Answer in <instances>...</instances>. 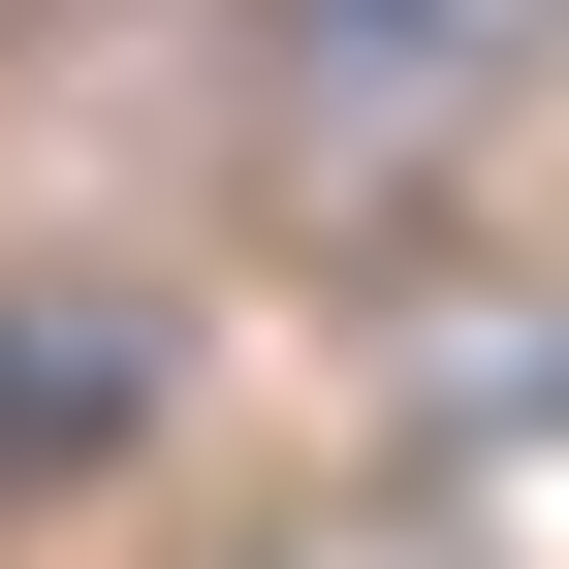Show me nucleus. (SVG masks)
<instances>
[{
  "mask_svg": "<svg viewBox=\"0 0 569 569\" xmlns=\"http://www.w3.org/2000/svg\"><path fill=\"white\" fill-rule=\"evenodd\" d=\"M538 32L569 0H253V96L317 127V159H443V127L538 96Z\"/></svg>",
  "mask_w": 569,
  "mask_h": 569,
  "instance_id": "obj_1",
  "label": "nucleus"
},
{
  "mask_svg": "<svg viewBox=\"0 0 569 569\" xmlns=\"http://www.w3.org/2000/svg\"><path fill=\"white\" fill-rule=\"evenodd\" d=\"M159 411V317H0V443H127Z\"/></svg>",
  "mask_w": 569,
  "mask_h": 569,
  "instance_id": "obj_2",
  "label": "nucleus"
}]
</instances>
